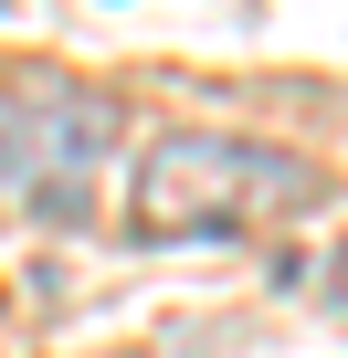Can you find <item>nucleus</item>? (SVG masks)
Returning a JSON list of instances; mask_svg holds the SVG:
<instances>
[{"mask_svg": "<svg viewBox=\"0 0 348 358\" xmlns=\"http://www.w3.org/2000/svg\"><path fill=\"white\" fill-rule=\"evenodd\" d=\"M327 179L264 137H222V127H180L137 158V190H127V222L137 243H201V232H253L274 211H306Z\"/></svg>", "mask_w": 348, "mask_h": 358, "instance_id": "obj_1", "label": "nucleus"}, {"mask_svg": "<svg viewBox=\"0 0 348 358\" xmlns=\"http://www.w3.org/2000/svg\"><path fill=\"white\" fill-rule=\"evenodd\" d=\"M116 137H127L116 95L74 74H0V190H22L43 222H85Z\"/></svg>", "mask_w": 348, "mask_h": 358, "instance_id": "obj_2", "label": "nucleus"}]
</instances>
